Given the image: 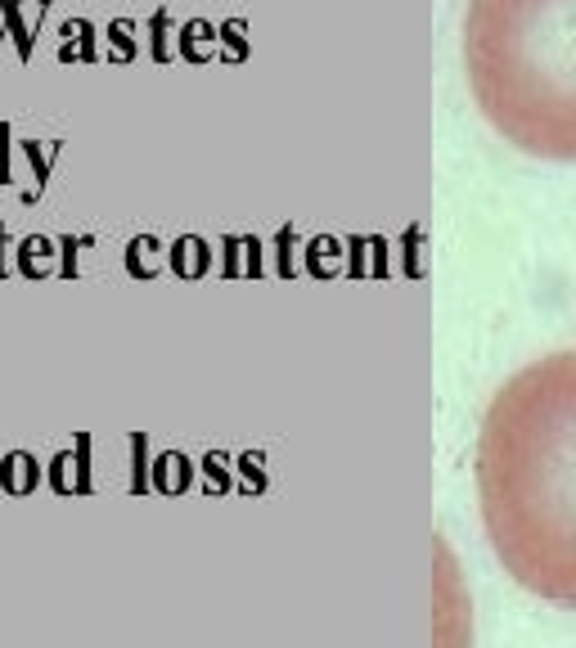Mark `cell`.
<instances>
[{
    "mask_svg": "<svg viewBox=\"0 0 576 648\" xmlns=\"http://www.w3.org/2000/svg\"><path fill=\"white\" fill-rule=\"evenodd\" d=\"M477 504L504 572L576 608V351L522 365L477 428Z\"/></svg>",
    "mask_w": 576,
    "mask_h": 648,
    "instance_id": "cell-1",
    "label": "cell"
},
{
    "mask_svg": "<svg viewBox=\"0 0 576 648\" xmlns=\"http://www.w3.org/2000/svg\"><path fill=\"white\" fill-rule=\"evenodd\" d=\"M464 72L504 144L576 162V0H468Z\"/></svg>",
    "mask_w": 576,
    "mask_h": 648,
    "instance_id": "cell-2",
    "label": "cell"
}]
</instances>
